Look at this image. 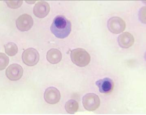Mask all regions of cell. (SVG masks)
I'll use <instances>...</instances> for the list:
<instances>
[{"label":"cell","instance_id":"6da1fadb","mask_svg":"<svg viewBox=\"0 0 146 115\" xmlns=\"http://www.w3.org/2000/svg\"><path fill=\"white\" fill-rule=\"evenodd\" d=\"M50 30L58 38H65L71 32V22L64 16H57L53 20Z\"/></svg>","mask_w":146,"mask_h":115},{"label":"cell","instance_id":"7a4b0ae2","mask_svg":"<svg viewBox=\"0 0 146 115\" xmlns=\"http://www.w3.org/2000/svg\"><path fill=\"white\" fill-rule=\"evenodd\" d=\"M70 57L72 62L79 67H84L89 63L90 56L84 49L78 48L71 51Z\"/></svg>","mask_w":146,"mask_h":115},{"label":"cell","instance_id":"3957f363","mask_svg":"<svg viewBox=\"0 0 146 115\" xmlns=\"http://www.w3.org/2000/svg\"><path fill=\"white\" fill-rule=\"evenodd\" d=\"M83 104L86 110L93 111L100 106V98L94 93H88L83 97Z\"/></svg>","mask_w":146,"mask_h":115},{"label":"cell","instance_id":"277c9868","mask_svg":"<svg viewBox=\"0 0 146 115\" xmlns=\"http://www.w3.org/2000/svg\"><path fill=\"white\" fill-rule=\"evenodd\" d=\"M22 58L25 64L29 66H34L38 62L40 55L36 49L29 48L23 52Z\"/></svg>","mask_w":146,"mask_h":115},{"label":"cell","instance_id":"5b68a950","mask_svg":"<svg viewBox=\"0 0 146 115\" xmlns=\"http://www.w3.org/2000/svg\"><path fill=\"white\" fill-rule=\"evenodd\" d=\"M108 27L111 33L119 34L125 30L126 24L125 21L119 17L110 18L108 22Z\"/></svg>","mask_w":146,"mask_h":115},{"label":"cell","instance_id":"8992f818","mask_svg":"<svg viewBox=\"0 0 146 115\" xmlns=\"http://www.w3.org/2000/svg\"><path fill=\"white\" fill-rule=\"evenodd\" d=\"M33 24V20L32 17L26 14L20 16L16 21L17 28L22 32L30 30Z\"/></svg>","mask_w":146,"mask_h":115},{"label":"cell","instance_id":"52a82bcc","mask_svg":"<svg viewBox=\"0 0 146 115\" xmlns=\"http://www.w3.org/2000/svg\"><path fill=\"white\" fill-rule=\"evenodd\" d=\"M23 74L22 67L18 64L10 65L6 70L7 77L12 81H17L21 78Z\"/></svg>","mask_w":146,"mask_h":115},{"label":"cell","instance_id":"ba28073f","mask_svg":"<svg viewBox=\"0 0 146 115\" xmlns=\"http://www.w3.org/2000/svg\"><path fill=\"white\" fill-rule=\"evenodd\" d=\"M60 93L58 89L55 87H48L45 91L44 99L48 104H57L60 101Z\"/></svg>","mask_w":146,"mask_h":115},{"label":"cell","instance_id":"9c48e42d","mask_svg":"<svg viewBox=\"0 0 146 115\" xmlns=\"http://www.w3.org/2000/svg\"><path fill=\"white\" fill-rule=\"evenodd\" d=\"M50 7L48 3L44 1L38 2L33 7V12L36 17L42 19L47 16Z\"/></svg>","mask_w":146,"mask_h":115},{"label":"cell","instance_id":"30bf717a","mask_svg":"<svg viewBox=\"0 0 146 115\" xmlns=\"http://www.w3.org/2000/svg\"><path fill=\"white\" fill-rule=\"evenodd\" d=\"M96 84L99 87V92L104 94H110L113 91L114 86L113 80L109 78L97 81Z\"/></svg>","mask_w":146,"mask_h":115},{"label":"cell","instance_id":"8fae6325","mask_svg":"<svg viewBox=\"0 0 146 115\" xmlns=\"http://www.w3.org/2000/svg\"><path fill=\"white\" fill-rule=\"evenodd\" d=\"M118 42L119 46L122 48H129L134 44V37L129 32H124L118 37Z\"/></svg>","mask_w":146,"mask_h":115},{"label":"cell","instance_id":"7c38bea8","mask_svg":"<svg viewBox=\"0 0 146 115\" xmlns=\"http://www.w3.org/2000/svg\"><path fill=\"white\" fill-rule=\"evenodd\" d=\"M46 59L50 63L57 64L62 60V53L58 49L52 48L48 51Z\"/></svg>","mask_w":146,"mask_h":115},{"label":"cell","instance_id":"4fadbf2b","mask_svg":"<svg viewBox=\"0 0 146 115\" xmlns=\"http://www.w3.org/2000/svg\"><path fill=\"white\" fill-rule=\"evenodd\" d=\"M65 108L67 112L71 114H73L78 110L79 104L78 102L75 100H70L66 103Z\"/></svg>","mask_w":146,"mask_h":115},{"label":"cell","instance_id":"5bb4252c","mask_svg":"<svg viewBox=\"0 0 146 115\" xmlns=\"http://www.w3.org/2000/svg\"><path fill=\"white\" fill-rule=\"evenodd\" d=\"M4 47L5 53L10 56H15L18 53V46L14 43H8L5 45Z\"/></svg>","mask_w":146,"mask_h":115},{"label":"cell","instance_id":"9a60e30c","mask_svg":"<svg viewBox=\"0 0 146 115\" xmlns=\"http://www.w3.org/2000/svg\"><path fill=\"white\" fill-rule=\"evenodd\" d=\"M0 59H1V70H3L8 65L9 63V59L8 57L3 53L0 54Z\"/></svg>","mask_w":146,"mask_h":115},{"label":"cell","instance_id":"2e32d148","mask_svg":"<svg viewBox=\"0 0 146 115\" xmlns=\"http://www.w3.org/2000/svg\"><path fill=\"white\" fill-rule=\"evenodd\" d=\"M7 6L11 9H17L20 7L23 3V1H6Z\"/></svg>","mask_w":146,"mask_h":115}]
</instances>
